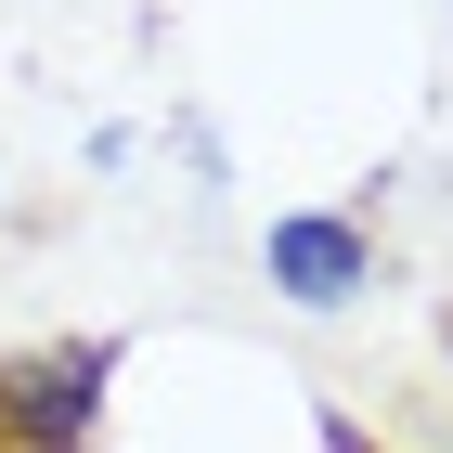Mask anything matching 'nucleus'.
Returning a JSON list of instances; mask_svg holds the SVG:
<instances>
[{
	"mask_svg": "<svg viewBox=\"0 0 453 453\" xmlns=\"http://www.w3.org/2000/svg\"><path fill=\"white\" fill-rule=\"evenodd\" d=\"M363 273H376L363 220H273V285L298 298V311H337V298H349Z\"/></svg>",
	"mask_w": 453,
	"mask_h": 453,
	"instance_id": "obj_1",
	"label": "nucleus"
},
{
	"mask_svg": "<svg viewBox=\"0 0 453 453\" xmlns=\"http://www.w3.org/2000/svg\"><path fill=\"white\" fill-rule=\"evenodd\" d=\"M441 349H453V311H441Z\"/></svg>",
	"mask_w": 453,
	"mask_h": 453,
	"instance_id": "obj_2",
	"label": "nucleus"
}]
</instances>
